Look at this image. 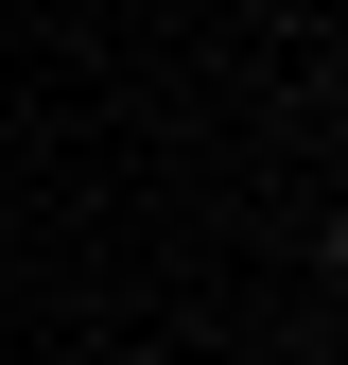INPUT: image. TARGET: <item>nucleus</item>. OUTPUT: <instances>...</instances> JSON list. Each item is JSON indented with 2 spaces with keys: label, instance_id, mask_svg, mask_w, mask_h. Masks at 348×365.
<instances>
[{
  "label": "nucleus",
  "instance_id": "1",
  "mask_svg": "<svg viewBox=\"0 0 348 365\" xmlns=\"http://www.w3.org/2000/svg\"><path fill=\"white\" fill-rule=\"evenodd\" d=\"M331 279H348V209H331Z\"/></svg>",
  "mask_w": 348,
  "mask_h": 365
}]
</instances>
